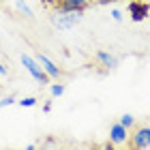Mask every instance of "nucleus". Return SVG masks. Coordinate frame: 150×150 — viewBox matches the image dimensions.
<instances>
[{
	"mask_svg": "<svg viewBox=\"0 0 150 150\" xmlns=\"http://www.w3.org/2000/svg\"><path fill=\"white\" fill-rule=\"evenodd\" d=\"M22 64L26 67V71H28L32 77H35L39 84H47V81H50L52 77L50 75H47L45 71H43V67L39 64V60H35L32 56H28V54H22Z\"/></svg>",
	"mask_w": 150,
	"mask_h": 150,
	"instance_id": "obj_3",
	"label": "nucleus"
},
{
	"mask_svg": "<svg viewBox=\"0 0 150 150\" xmlns=\"http://www.w3.org/2000/svg\"><path fill=\"white\" fill-rule=\"evenodd\" d=\"M15 6H17V11H19V13H24L26 17H32V9L24 2V0H17V4H15Z\"/></svg>",
	"mask_w": 150,
	"mask_h": 150,
	"instance_id": "obj_9",
	"label": "nucleus"
},
{
	"mask_svg": "<svg viewBox=\"0 0 150 150\" xmlns=\"http://www.w3.org/2000/svg\"><path fill=\"white\" fill-rule=\"evenodd\" d=\"M0 75H6V67L2 62H0Z\"/></svg>",
	"mask_w": 150,
	"mask_h": 150,
	"instance_id": "obj_18",
	"label": "nucleus"
},
{
	"mask_svg": "<svg viewBox=\"0 0 150 150\" xmlns=\"http://www.w3.org/2000/svg\"><path fill=\"white\" fill-rule=\"evenodd\" d=\"M110 144L112 146H125L129 144V129L120 122H114L110 127Z\"/></svg>",
	"mask_w": 150,
	"mask_h": 150,
	"instance_id": "obj_4",
	"label": "nucleus"
},
{
	"mask_svg": "<svg viewBox=\"0 0 150 150\" xmlns=\"http://www.w3.org/2000/svg\"><path fill=\"white\" fill-rule=\"evenodd\" d=\"M22 107H35L37 105V99L35 97H26V99H22V101H17Z\"/></svg>",
	"mask_w": 150,
	"mask_h": 150,
	"instance_id": "obj_11",
	"label": "nucleus"
},
{
	"mask_svg": "<svg viewBox=\"0 0 150 150\" xmlns=\"http://www.w3.org/2000/svg\"><path fill=\"white\" fill-rule=\"evenodd\" d=\"M129 2H131V0H129Z\"/></svg>",
	"mask_w": 150,
	"mask_h": 150,
	"instance_id": "obj_19",
	"label": "nucleus"
},
{
	"mask_svg": "<svg viewBox=\"0 0 150 150\" xmlns=\"http://www.w3.org/2000/svg\"><path fill=\"white\" fill-rule=\"evenodd\" d=\"M52 97H62L64 94V84H52Z\"/></svg>",
	"mask_w": 150,
	"mask_h": 150,
	"instance_id": "obj_10",
	"label": "nucleus"
},
{
	"mask_svg": "<svg viewBox=\"0 0 150 150\" xmlns=\"http://www.w3.org/2000/svg\"><path fill=\"white\" fill-rule=\"evenodd\" d=\"M129 146L135 150L150 148V125H135L129 131Z\"/></svg>",
	"mask_w": 150,
	"mask_h": 150,
	"instance_id": "obj_1",
	"label": "nucleus"
},
{
	"mask_svg": "<svg viewBox=\"0 0 150 150\" xmlns=\"http://www.w3.org/2000/svg\"><path fill=\"white\" fill-rule=\"evenodd\" d=\"M67 2L75 4V6L79 9V11H86V9H88V2H90V0H67Z\"/></svg>",
	"mask_w": 150,
	"mask_h": 150,
	"instance_id": "obj_12",
	"label": "nucleus"
},
{
	"mask_svg": "<svg viewBox=\"0 0 150 150\" xmlns=\"http://www.w3.org/2000/svg\"><path fill=\"white\" fill-rule=\"evenodd\" d=\"M150 13V4L144 0H131L129 2V15H131L133 22H144Z\"/></svg>",
	"mask_w": 150,
	"mask_h": 150,
	"instance_id": "obj_5",
	"label": "nucleus"
},
{
	"mask_svg": "<svg viewBox=\"0 0 150 150\" xmlns=\"http://www.w3.org/2000/svg\"><path fill=\"white\" fill-rule=\"evenodd\" d=\"M112 19H114V22H122V13L118 9H114L112 11Z\"/></svg>",
	"mask_w": 150,
	"mask_h": 150,
	"instance_id": "obj_14",
	"label": "nucleus"
},
{
	"mask_svg": "<svg viewBox=\"0 0 150 150\" xmlns=\"http://www.w3.org/2000/svg\"><path fill=\"white\" fill-rule=\"evenodd\" d=\"M97 62H101V67H105V69H116V67H118V58L112 56V54L105 52V50H99L97 52Z\"/></svg>",
	"mask_w": 150,
	"mask_h": 150,
	"instance_id": "obj_7",
	"label": "nucleus"
},
{
	"mask_svg": "<svg viewBox=\"0 0 150 150\" xmlns=\"http://www.w3.org/2000/svg\"><path fill=\"white\" fill-rule=\"evenodd\" d=\"M41 2H43L45 6H50V9H54V6H56V4L60 2V0H41Z\"/></svg>",
	"mask_w": 150,
	"mask_h": 150,
	"instance_id": "obj_15",
	"label": "nucleus"
},
{
	"mask_svg": "<svg viewBox=\"0 0 150 150\" xmlns=\"http://www.w3.org/2000/svg\"><path fill=\"white\" fill-rule=\"evenodd\" d=\"M15 103V99L13 97H4V99H0V107H9V105H13Z\"/></svg>",
	"mask_w": 150,
	"mask_h": 150,
	"instance_id": "obj_13",
	"label": "nucleus"
},
{
	"mask_svg": "<svg viewBox=\"0 0 150 150\" xmlns=\"http://www.w3.org/2000/svg\"><path fill=\"white\" fill-rule=\"evenodd\" d=\"M52 24L60 30H69L73 26H77L81 22V13H60V11H54L52 13Z\"/></svg>",
	"mask_w": 150,
	"mask_h": 150,
	"instance_id": "obj_2",
	"label": "nucleus"
},
{
	"mask_svg": "<svg viewBox=\"0 0 150 150\" xmlns=\"http://www.w3.org/2000/svg\"><path fill=\"white\" fill-rule=\"evenodd\" d=\"M97 4H112V2H116V0H94Z\"/></svg>",
	"mask_w": 150,
	"mask_h": 150,
	"instance_id": "obj_16",
	"label": "nucleus"
},
{
	"mask_svg": "<svg viewBox=\"0 0 150 150\" xmlns=\"http://www.w3.org/2000/svg\"><path fill=\"white\" fill-rule=\"evenodd\" d=\"M50 110H52V103H50V101H47V103L43 105V112H50Z\"/></svg>",
	"mask_w": 150,
	"mask_h": 150,
	"instance_id": "obj_17",
	"label": "nucleus"
},
{
	"mask_svg": "<svg viewBox=\"0 0 150 150\" xmlns=\"http://www.w3.org/2000/svg\"><path fill=\"white\" fill-rule=\"evenodd\" d=\"M37 60H39V64L43 67V71H45L47 75H50L52 79H58V77H62V75H64V71L60 69V67H56V64H54L52 60L45 56V54H39V56H37Z\"/></svg>",
	"mask_w": 150,
	"mask_h": 150,
	"instance_id": "obj_6",
	"label": "nucleus"
},
{
	"mask_svg": "<svg viewBox=\"0 0 150 150\" xmlns=\"http://www.w3.org/2000/svg\"><path fill=\"white\" fill-rule=\"evenodd\" d=\"M118 122H120V125H125V127L129 129V131H131V129L135 127V118H133L131 114H125V116H120V120H118Z\"/></svg>",
	"mask_w": 150,
	"mask_h": 150,
	"instance_id": "obj_8",
	"label": "nucleus"
}]
</instances>
